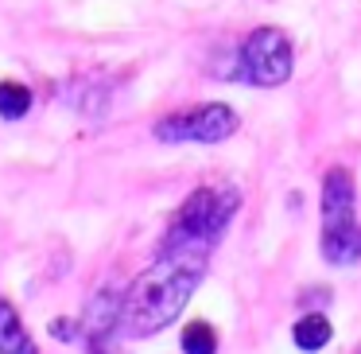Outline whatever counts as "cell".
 <instances>
[{"label": "cell", "instance_id": "1", "mask_svg": "<svg viewBox=\"0 0 361 354\" xmlns=\"http://www.w3.org/2000/svg\"><path fill=\"white\" fill-rule=\"evenodd\" d=\"M206 253L202 249H159V261L144 269L125 288L117 307V331L128 338H148L164 331L187 307L190 292L202 284Z\"/></svg>", "mask_w": 361, "mask_h": 354}, {"label": "cell", "instance_id": "2", "mask_svg": "<svg viewBox=\"0 0 361 354\" xmlns=\"http://www.w3.org/2000/svg\"><path fill=\"white\" fill-rule=\"evenodd\" d=\"M241 206V195L226 183H214V187H198L183 199V206L175 211L171 226H167L164 249H210L221 237V230L229 226V218Z\"/></svg>", "mask_w": 361, "mask_h": 354}, {"label": "cell", "instance_id": "3", "mask_svg": "<svg viewBox=\"0 0 361 354\" xmlns=\"http://www.w3.org/2000/svg\"><path fill=\"white\" fill-rule=\"evenodd\" d=\"M241 129V117L229 110L226 102H206V105H190V110L167 113L156 121V141L167 144H218L226 136H233Z\"/></svg>", "mask_w": 361, "mask_h": 354}, {"label": "cell", "instance_id": "4", "mask_svg": "<svg viewBox=\"0 0 361 354\" xmlns=\"http://www.w3.org/2000/svg\"><path fill=\"white\" fill-rule=\"evenodd\" d=\"M295 66V47L280 28H257L241 43V74L252 86H283Z\"/></svg>", "mask_w": 361, "mask_h": 354}, {"label": "cell", "instance_id": "5", "mask_svg": "<svg viewBox=\"0 0 361 354\" xmlns=\"http://www.w3.org/2000/svg\"><path fill=\"white\" fill-rule=\"evenodd\" d=\"M319 249H322V257H326L330 265H338V269L361 261V222H357V214L322 222Z\"/></svg>", "mask_w": 361, "mask_h": 354}, {"label": "cell", "instance_id": "6", "mask_svg": "<svg viewBox=\"0 0 361 354\" xmlns=\"http://www.w3.org/2000/svg\"><path fill=\"white\" fill-rule=\"evenodd\" d=\"M353 214V179L345 167H330L322 175V222Z\"/></svg>", "mask_w": 361, "mask_h": 354}, {"label": "cell", "instance_id": "7", "mask_svg": "<svg viewBox=\"0 0 361 354\" xmlns=\"http://www.w3.org/2000/svg\"><path fill=\"white\" fill-rule=\"evenodd\" d=\"M0 354H39L8 300H0Z\"/></svg>", "mask_w": 361, "mask_h": 354}, {"label": "cell", "instance_id": "8", "mask_svg": "<svg viewBox=\"0 0 361 354\" xmlns=\"http://www.w3.org/2000/svg\"><path fill=\"white\" fill-rule=\"evenodd\" d=\"M330 335H334V327H330V319L322 312L303 315V319L291 327V338H295L299 350H322V346L330 343Z\"/></svg>", "mask_w": 361, "mask_h": 354}, {"label": "cell", "instance_id": "9", "mask_svg": "<svg viewBox=\"0 0 361 354\" xmlns=\"http://www.w3.org/2000/svg\"><path fill=\"white\" fill-rule=\"evenodd\" d=\"M32 110V90L24 86V82H0V117L8 121H20L24 113Z\"/></svg>", "mask_w": 361, "mask_h": 354}, {"label": "cell", "instance_id": "10", "mask_svg": "<svg viewBox=\"0 0 361 354\" xmlns=\"http://www.w3.org/2000/svg\"><path fill=\"white\" fill-rule=\"evenodd\" d=\"M218 350V335H214L210 323L195 319L183 327V354H214Z\"/></svg>", "mask_w": 361, "mask_h": 354}, {"label": "cell", "instance_id": "11", "mask_svg": "<svg viewBox=\"0 0 361 354\" xmlns=\"http://www.w3.org/2000/svg\"><path fill=\"white\" fill-rule=\"evenodd\" d=\"M51 335H55V338H66V343H71V338H78V331H74L71 319H55V323H51Z\"/></svg>", "mask_w": 361, "mask_h": 354}]
</instances>
